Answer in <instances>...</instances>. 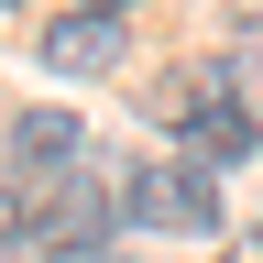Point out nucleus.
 <instances>
[{"mask_svg": "<svg viewBox=\"0 0 263 263\" xmlns=\"http://www.w3.org/2000/svg\"><path fill=\"white\" fill-rule=\"evenodd\" d=\"M77 154H88L77 110H22L11 121V164H22V176H77Z\"/></svg>", "mask_w": 263, "mask_h": 263, "instance_id": "20e7f679", "label": "nucleus"}, {"mask_svg": "<svg viewBox=\"0 0 263 263\" xmlns=\"http://www.w3.org/2000/svg\"><path fill=\"white\" fill-rule=\"evenodd\" d=\"M44 66H55V77H110V66H121V22L88 11V0L55 11V22H44Z\"/></svg>", "mask_w": 263, "mask_h": 263, "instance_id": "7ed1b4c3", "label": "nucleus"}, {"mask_svg": "<svg viewBox=\"0 0 263 263\" xmlns=\"http://www.w3.org/2000/svg\"><path fill=\"white\" fill-rule=\"evenodd\" d=\"M11 241H33V186L0 176V252H11Z\"/></svg>", "mask_w": 263, "mask_h": 263, "instance_id": "39448f33", "label": "nucleus"}, {"mask_svg": "<svg viewBox=\"0 0 263 263\" xmlns=\"http://www.w3.org/2000/svg\"><path fill=\"white\" fill-rule=\"evenodd\" d=\"M121 209L143 230H176V241H219V176L209 164H132Z\"/></svg>", "mask_w": 263, "mask_h": 263, "instance_id": "f257e3e1", "label": "nucleus"}, {"mask_svg": "<svg viewBox=\"0 0 263 263\" xmlns=\"http://www.w3.org/2000/svg\"><path fill=\"white\" fill-rule=\"evenodd\" d=\"M33 241H44V252H110L121 241V186L44 176V186H33Z\"/></svg>", "mask_w": 263, "mask_h": 263, "instance_id": "f03ea898", "label": "nucleus"}, {"mask_svg": "<svg viewBox=\"0 0 263 263\" xmlns=\"http://www.w3.org/2000/svg\"><path fill=\"white\" fill-rule=\"evenodd\" d=\"M88 11H110V22H121V0H88Z\"/></svg>", "mask_w": 263, "mask_h": 263, "instance_id": "0eeeda50", "label": "nucleus"}, {"mask_svg": "<svg viewBox=\"0 0 263 263\" xmlns=\"http://www.w3.org/2000/svg\"><path fill=\"white\" fill-rule=\"evenodd\" d=\"M241 263H263V219H241Z\"/></svg>", "mask_w": 263, "mask_h": 263, "instance_id": "423d86ee", "label": "nucleus"}]
</instances>
